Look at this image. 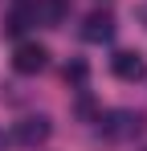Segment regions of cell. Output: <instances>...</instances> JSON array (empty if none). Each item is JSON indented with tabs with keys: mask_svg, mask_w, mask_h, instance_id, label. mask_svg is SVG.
I'll use <instances>...</instances> for the list:
<instances>
[{
	"mask_svg": "<svg viewBox=\"0 0 147 151\" xmlns=\"http://www.w3.org/2000/svg\"><path fill=\"white\" fill-rule=\"evenodd\" d=\"M143 123L147 119L139 110H106V114H98V135L110 143H127V139L143 135Z\"/></svg>",
	"mask_w": 147,
	"mask_h": 151,
	"instance_id": "1",
	"label": "cell"
},
{
	"mask_svg": "<svg viewBox=\"0 0 147 151\" xmlns=\"http://www.w3.org/2000/svg\"><path fill=\"white\" fill-rule=\"evenodd\" d=\"M115 37V17L106 12V8H98L90 12L86 21H82V41H90V45H106Z\"/></svg>",
	"mask_w": 147,
	"mask_h": 151,
	"instance_id": "4",
	"label": "cell"
},
{
	"mask_svg": "<svg viewBox=\"0 0 147 151\" xmlns=\"http://www.w3.org/2000/svg\"><path fill=\"white\" fill-rule=\"evenodd\" d=\"M29 21H33V12H29V8H12V12H8V17H4V37H21L24 29H29Z\"/></svg>",
	"mask_w": 147,
	"mask_h": 151,
	"instance_id": "6",
	"label": "cell"
},
{
	"mask_svg": "<svg viewBox=\"0 0 147 151\" xmlns=\"http://www.w3.org/2000/svg\"><path fill=\"white\" fill-rule=\"evenodd\" d=\"M49 119L45 114H29V119H21V123L12 127V143H21V147H41L49 139Z\"/></svg>",
	"mask_w": 147,
	"mask_h": 151,
	"instance_id": "3",
	"label": "cell"
},
{
	"mask_svg": "<svg viewBox=\"0 0 147 151\" xmlns=\"http://www.w3.org/2000/svg\"><path fill=\"white\" fill-rule=\"evenodd\" d=\"M86 78H90V65L86 61H70L66 65V82L70 86H86Z\"/></svg>",
	"mask_w": 147,
	"mask_h": 151,
	"instance_id": "7",
	"label": "cell"
},
{
	"mask_svg": "<svg viewBox=\"0 0 147 151\" xmlns=\"http://www.w3.org/2000/svg\"><path fill=\"white\" fill-rule=\"evenodd\" d=\"M45 61H49L45 45H33V41L17 45V53H12V70H17V74H41Z\"/></svg>",
	"mask_w": 147,
	"mask_h": 151,
	"instance_id": "5",
	"label": "cell"
},
{
	"mask_svg": "<svg viewBox=\"0 0 147 151\" xmlns=\"http://www.w3.org/2000/svg\"><path fill=\"white\" fill-rule=\"evenodd\" d=\"M110 74L119 78V82H143L147 78V61L139 49H119L110 57Z\"/></svg>",
	"mask_w": 147,
	"mask_h": 151,
	"instance_id": "2",
	"label": "cell"
},
{
	"mask_svg": "<svg viewBox=\"0 0 147 151\" xmlns=\"http://www.w3.org/2000/svg\"><path fill=\"white\" fill-rule=\"evenodd\" d=\"M0 147H4V135H0Z\"/></svg>",
	"mask_w": 147,
	"mask_h": 151,
	"instance_id": "8",
	"label": "cell"
}]
</instances>
